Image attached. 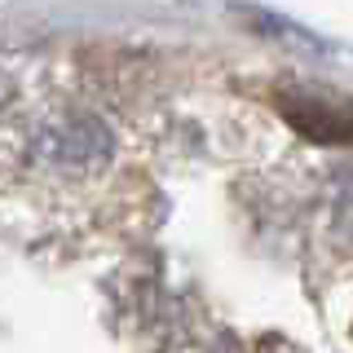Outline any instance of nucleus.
Here are the masks:
<instances>
[{"instance_id": "f257e3e1", "label": "nucleus", "mask_w": 353, "mask_h": 353, "mask_svg": "<svg viewBox=\"0 0 353 353\" xmlns=\"http://www.w3.org/2000/svg\"><path fill=\"white\" fill-rule=\"evenodd\" d=\"M5 208L58 239H115L146 216L150 176L124 128L75 93H27L5 115Z\"/></svg>"}, {"instance_id": "f03ea898", "label": "nucleus", "mask_w": 353, "mask_h": 353, "mask_svg": "<svg viewBox=\"0 0 353 353\" xmlns=\"http://www.w3.org/2000/svg\"><path fill=\"white\" fill-rule=\"evenodd\" d=\"M283 119L292 124L301 137L323 141V146H340V141L353 137V115L340 102H331L323 93H305V88H287L279 97Z\"/></svg>"}]
</instances>
